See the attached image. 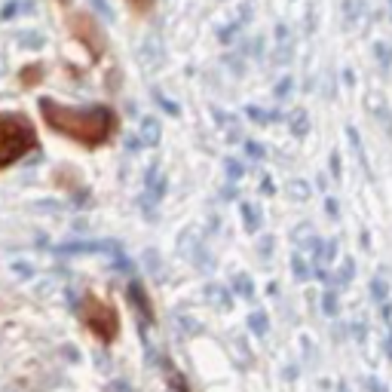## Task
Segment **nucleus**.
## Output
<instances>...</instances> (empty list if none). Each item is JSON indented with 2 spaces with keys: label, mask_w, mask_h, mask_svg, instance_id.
Returning <instances> with one entry per match:
<instances>
[{
  "label": "nucleus",
  "mask_w": 392,
  "mask_h": 392,
  "mask_svg": "<svg viewBox=\"0 0 392 392\" xmlns=\"http://www.w3.org/2000/svg\"><path fill=\"white\" fill-rule=\"evenodd\" d=\"M138 138H141V144H147V147H157L159 138H163V129H159V119L157 117H144L141 119Z\"/></svg>",
  "instance_id": "nucleus-5"
},
{
  "label": "nucleus",
  "mask_w": 392,
  "mask_h": 392,
  "mask_svg": "<svg viewBox=\"0 0 392 392\" xmlns=\"http://www.w3.org/2000/svg\"><path fill=\"white\" fill-rule=\"evenodd\" d=\"M181 254H187V258H199L203 254V236H199V230H184L181 233Z\"/></svg>",
  "instance_id": "nucleus-6"
},
{
  "label": "nucleus",
  "mask_w": 392,
  "mask_h": 392,
  "mask_svg": "<svg viewBox=\"0 0 392 392\" xmlns=\"http://www.w3.org/2000/svg\"><path fill=\"white\" fill-rule=\"evenodd\" d=\"M138 65L144 71H157L159 65H163V43H159V37H147L141 43L138 50Z\"/></svg>",
  "instance_id": "nucleus-3"
},
{
  "label": "nucleus",
  "mask_w": 392,
  "mask_h": 392,
  "mask_svg": "<svg viewBox=\"0 0 392 392\" xmlns=\"http://www.w3.org/2000/svg\"><path fill=\"white\" fill-rule=\"evenodd\" d=\"M89 6H92V10L99 13V15H101V19H105V22H110V19H114V13H110L108 0H89Z\"/></svg>",
  "instance_id": "nucleus-22"
},
{
  "label": "nucleus",
  "mask_w": 392,
  "mask_h": 392,
  "mask_svg": "<svg viewBox=\"0 0 392 392\" xmlns=\"http://www.w3.org/2000/svg\"><path fill=\"white\" fill-rule=\"evenodd\" d=\"M178 325L184 328V331H190V334H196V331H199V325H196L190 316H181V319H178Z\"/></svg>",
  "instance_id": "nucleus-29"
},
{
  "label": "nucleus",
  "mask_w": 392,
  "mask_h": 392,
  "mask_svg": "<svg viewBox=\"0 0 392 392\" xmlns=\"http://www.w3.org/2000/svg\"><path fill=\"white\" fill-rule=\"evenodd\" d=\"M224 166H227V175H230V178H242V166H239L236 163V159H227V163H224Z\"/></svg>",
  "instance_id": "nucleus-28"
},
{
  "label": "nucleus",
  "mask_w": 392,
  "mask_h": 392,
  "mask_svg": "<svg viewBox=\"0 0 392 392\" xmlns=\"http://www.w3.org/2000/svg\"><path fill=\"white\" fill-rule=\"evenodd\" d=\"M322 310H325V313H328V316H334V313H337V294H334V291H325V300H322Z\"/></svg>",
  "instance_id": "nucleus-24"
},
{
  "label": "nucleus",
  "mask_w": 392,
  "mask_h": 392,
  "mask_svg": "<svg viewBox=\"0 0 392 392\" xmlns=\"http://www.w3.org/2000/svg\"><path fill=\"white\" fill-rule=\"evenodd\" d=\"M291 89H294V80L291 77H282V80H279V83H276V89H273V95H276V99L279 101H285L288 99V95H291Z\"/></svg>",
  "instance_id": "nucleus-17"
},
{
  "label": "nucleus",
  "mask_w": 392,
  "mask_h": 392,
  "mask_svg": "<svg viewBox=\"0 0 392 392\" xmlns=\"http://www.w3.org/2000/svg\"><path fill=\"white\" fill-rule=\"evenodd\" d=\"M291 267H294V276H298L300 282H303V279H310V276H313V270H310V263L303 261L300 254H294V258H291Z\"/></svg>",
  "instance_id": "nucleus-16"
},
{
  "label": "nucleus",
  "mask_w": 392,
  "mask_h": 392,
  "mask_svg": "<svg viewBox=\"0 0 392 392\" xmlns=\"http://www.w3.org/2000/svg\"><path fill=\"white\" fill-rule=\"evenodd\" d=\"M13 276L15 279H31V276H34V267H31V263L28 261H13Z\"/></svg>",
  "instance_id": "nucleus-18"
},
{
  "label": "nucleus",
  "mask_w": 392,
  "mask_h": 392,
  "mask_svg": "<svg viewBox=\"0 0 392 392\" xmlns=\"http://www.w3.org/2000/svg\"><path fill=\"white\" fill-rule=\"evenodd\" d=\"M138 147H141V138L135 135V138H129V150H138Z\"/></svg>",
  "instance_id": "nucleus-39"
},
{
  "label": "nucleus",
  "mask_w": 392,
  "mask_h": 392,
  "mask_svg": "<svg viewBox=\"0 0 392 392\" xmlns=\"http://www.w3.org/2000/svg\"><path fill=\"white\" fill-rule=\"evenodd\" d=\"M15 13H19V3L13 0V3H6V6H3V13H0V15H3V19H10V15H15Z\"/></svg>",
  "instance_id": "nucleus-34"
},
{
  "label": "nucleus",
  "mask_w": 392,
  "mask_h": 392,
  "mask_svg": "<svg viewBox=\"0 0 392 392\" xmlns=\"http://www.w3.org/2000/svg\"><path fill=\"white\" fill-rule=\"evenodd\" d=\"M34 144V132L25 119L19 117H3L0 119V166H10L15 159L28 154V147Z\"/></svg>",
  "instance_id": "nucleus-2"
},
{
  "label": "nucleus",
  "mask_w": 392,
  "mask_h": 392,
  "mask_svg": "<svg viewBox=\"0 0 392 392\" xmlns=\"http://www.w3.org/2000/svg\"><path fill=\"white\" fill-rule=\"evenodd\" d=\"M245 154L254 157V159H263V144H258V141H245Z\"/></svg>",
  "instance_id": "nucleus-26"
},
{
  "label": "nucleus",
  "mask_w": 392,
  "mask_h": 392,
  "mask_svg": "<svg viewBox=\"0 0 392 392\" xmlns=\"http://www.w3.org/2000/svg\"><path fill=\"white\" fill-rule=\"evenodd\" d=\"M285 194L291 196L294 203H307V199L313 196V187H310V184L303 181V178H294V181H288V184H285Z\"/></svg>",
  "instance_id": "nucleus-10"
},
{
  "label": "nucleus",
  "mask_w": 392,
  "mask_h": 392,
  "mask_svg": "<svg viewBox=\"0 0 392 392\" xmlns=\"http://www.w3.org/2000/svg\"><path fill=\"white\" fill-rule=\"evenodd\" d=\"M40 110L52 129L68 132L86 144H99L114 123V114L108 108H59L52 99H40Z\"/></svg>",
  "instance_id": "nucleus-1"
},
{
  "label": "nucleus",
  "mask_w": 392,
  "mask_h": 392,
  "mask_svg": "<svg viewBox=\"0 0 392 392\" xmlns=\"http://www.w3.org/2000/svg\"><path fill=\"white\" fill-rule=\"evenodd\" d=\"M316 254H319V263H334V258H337V242H322Z\"/></svg>",
  "instance_id": "nucleus-14"
},
{
  "label": "nucleus",
  "mask_w": 392,
  "mask_h": 392,
  "mask_svg": "<svg viewBox=\"0 0 392 392\" xmlns=\"http://www.w3.org/2000/svg\"><path fill=\"white\" fill-rule=\"evenodd\" d=\"M205 300L212 303V307H218V310H224V307H230V291L224 285H218V282H212V285H205Z\"/></svg>",
  "instance_id": "nucleus-9"
},
{
  "label": "nucleus",
  "mask_w": 392,
  "mask_h": 392,
  "mask_svg": "<svg viewBox=\"0 0 392 392\" xmlns=\"http://www.w3.org/2000/svg\"><path fill=\"white\" fill-rule=\"evenodd\" d=\"M233 285L239 288V294H242V298H254V288H252V282H249V276H236Z\"/></svg>",
  "instance_id": "nucleus-23"
},
{
  "label": "nucleus",
  "mask_w": 392,
  "mask_h": 392,
  "mask_svg": "<svg viewBox=\"0 0 392 392\" xmlns=\"http://www.w3.org/2000/svg\"><path fill=\"white\" fill-rule=\"evenodd\" d=\"M117 252V242H68V245H59V254H114Z\"/></svg>",
  "instance_id": "nucleus-4"
},
{
  "label": "nucleus",
  "mask_w": 392,
  "mask_h": 392,
  "mask_svg": "<svg viewBox=\"0 0 392 392\" xmlns=\"http://www.w3.org/2000/svg\"><path fill=\"white\" fill-rule=\"evenodd\" d=\"M242 215H245V227H249L252 233H254V230L261 227V215H254L252 205H242Z\"/></svg>",
  "instance_id": "nucleus-21"
},
{
  "label": "nucleus",
  "mask_w": 392,
  "mask_h": 392,
  "mask_svg": "<svg viewBox=\"0 0 392 392\" xmlns=\"http://www.w3.org/2000/svg\"><path fill=\"white\" fill-rule=\"evenodd\" d=\"M325 212L331 215V218H337V215H340V205H337V199H331V196H328V199H325Z\"/></svg>",
  "instance_id": "nucleus-31"
},
{
  "label": "nucleus",
  "mask_w": 392,
  "mask_h": 392,
  "mask_svg": "<svg viewBox=\"0 0 392 392\" xmlns=\"http://www.w3.org/2000/svg\"><path fill=\"white\" fill-rule=\"evenodd\" d=\"M249 46H252V50H249L252 55H261V52H263V40H261V37H258V40H252Z\"/></svg>",
  "instance_id": "nucleus-36"
},
{
  "label": "nucleus",
  "mask_w": 392,
  "mask_h": 392,
  "mask_svg": "<svg viewBox=\"0 0 392 392\" xmlns=\"http://www.w3.org/2000/svg\"><path fill=\"white\" fill-rule=\"evenodd\" d=\"M389 15H392V0H389Z\"/></svg>",
  "instance_id": "nucleus-42"
},
{
  "label": "nucleus",
  "mask_w": 392,
  "mask_h": 392,
  "mask_svg": "<svg viewBox=\"0 0 392 392\" xmlns=\"http://www.w3.org/2000/svg\"><path fill=\"white\" fill-rule=\"evenodd\" d=\"M129 300L138 307V316H141V325H147V319H150V307H147V298H144V291H141V285L138 282H132L129 285Z\"/></svg>",
  "instance_id": "nucleus-11"
},
{
  "label": "nucleus",
  "mask_w": 392,
  "mask_h": 392,
  "mask_svg": "<svg viewBox=\"0 0 392 392\" xmlns=\"http://www.w3.org/2000/svg\"><path fill=\"white\" fill-rule=\"evenodd\" d=\"M377 61H380L383 68H386L389 61H392V46H389V43H377Z\"/></svg>",
  "instance_id": "nucleus-25"
},
{
  "label": "nucleus",
  "mask_w": 392,
  "mask_h": 392,
  "mask_svg": "<svg viewBox=\"0 0 392 392\" xmlns=\"http://www.w3.org/2000/svg\"><path fill=\"white\" fill-rule=\"evenodd\" d=\"M331 175H334V178H340V154H331Z\"/></svg>",
  "instance_id": "nucleus-33"
},
{
  "label": "nucleus",
  "mask_w": 392,
  "mask_h": 392,
  "mask_svg": "<svg viewBox=\"0 0 392 392\" xmlns=\"http://www.w3.org/2000/svg\"><path fill=\"white\" fill-rule=\"evenodd\" d=\"M239 15H242V19H252V6H249V3H242V10H239Z\"/></svg>",
  "instance_id": "nucleus-38"
},
{
  "label": "nucleus",
  "mask_w": 392,
  "mask_h": 392,
  "mask_svg": "<svg viewBox=\"0 0 392 392\" xmlns=\"http://www.w3.org/2000/svg\"><path fill=\"white\" fill-rule=\"evenodd\" d=\"M13 40H15V46H22V50H40V46L46 43V37L40 34V31H15Z\"/></svg>",
  "instance_id": "nucleus-8"
},
{
  "label": "nucleus",
  "mask_w": 392,
  "mask_h": 392,
  "mask_svg": "<svg viewBox=\"0 0 392 392\" xmlns=\"http://www.w3.org/2000/svg\"><path fill=\"white\" fill-rule=\"evenodd\" d=\"M349 276H353V261H343V267H340V273H337V279H340V282H347Z\"/></svg>",
  "instance_id": "nucleus-32"
},
{
  "label": "nucleus",
  "mask_w": 392,
  "mask_h": 392,
  "mask_svg": "<svg viewBox=\"0 0 392 392\" xmlns=\"http://www.w3.org/2000/svg\"><path fill=\"white\" fill-rule=\"evenodd\" d=\"M276 37L279 40H288V25H276Z\"/></svg>",
  "instance_id": "nucleus-37"
},
{
  "label": "nucleus",
  "mask_w": 392,
  "mask_h": 392,
  "mask_svg": "<svg viewBox=\"0 0 392 392\" xmlns=\"http://www.w3.org/2000/svg\"><path fill=\"white\" fill-rule=\"evenodd\" d=\"M249 328H252L254 334H258V337H263V334H267V328H270L267 313H252V316H249Z\"/></svg>",
  "instance_id": "nucleus-13"
},
{
  "label": "nucleus",
  "mask_w": 392,
  "mask_h": 392,
  "mask_svg": "<svg viewBox=\"0 0 392 392\" xmlns=\"http://www.w3.org/2000/svg\"><path fill=\"white\" fill-rule=\"evenodd\" d=\"M270 245H273V239H263V242H261V252L270 254Z\"/></svg>",
  "instance_id": "nucleus-40"
},
{
  "label": "nucleus",
  "mask_w": 392,
  "mask_h": 392,
  "mask_svg": "<svg viewBox=\"0 0 392 392\" xmlns=\"http://www.w3.org/2000/svg\"><path fill=\"white\" fill-rule=\"evenodd\" d=\"M245 114H249L252 119H258V123H273L276 119V114H270V110H263V108H254V105L245 108Z\"/></svg>",
  "instance_id": "nucleus-19"
},
{
  "label": "nucleus",
  "mask_w": 392,
  "mask_h": 392,
  "mask_svg": "<svg viewBox=\"0 0 392 392\" xmlns=\"http://www.w3.org/2000/svg\"><path fill=\"white\" fill-rule=\"evenodd\" d=\"M316 28V6L310 3V15H307V31H313Z\"/></svg>",
  "instance_id": "nucleus-35"
},
{
  "label": "nucleus",
  "mask_w": 392,
  "mask_h": 392,
  "mask_svg": "<svg viewBox=\"0 0 392 392\" xmlns=\"http://www.w3.org/2000/svg\"><path fill=\"white\" fill-rule=\"evenodd\" d=\"M276 61H279V65H285V61H291V46H279V52H276Z\"/></svg>",
  "instance_id": "nucleus-30"
},
{
  "label": "nucleus",
  "mask_w": 392,
  "mask_h": 392,
  "mask_svg": "<svg viewBox=\"0 0 392 392\" xmlns=\"http://www.w3.org/2000/svg\"><path fill=\"white\" fill-rule=\"evenodd\" d=\"M371 291H374V298H377V300H386V291H389V288H386V282L374 279V282H371Z\"/></svg>",
  "instance_id": "nucleus-27"
},
{
  "label": "nucleus",
  "mask_w": 392,
  "mask_h": 392,
  "mask_svg": "<svg viewBox=\"0 0 392 392\" xmlns=\"http://www.w3.org/2000/svg\"><path fill=\"white\" fill-rule=\"evenodd\" d=\"M144 263H147V270H150V276H163V261H159V254L157 252H144Z\"/></svg>",
  "instance_id": "nucleus-15"
},
{
  "label": "nucleus",
  "mask_w": 392,
  "mask_h": 392,
  "mask_svg": "<svg viewBox=\"0 0 392 392\" xmlns=\"http://www.w3.org/2000/svg\"><path fill=\"white\" fill-rule=\"evenodd\" d=\"M386 356L392 358V334H389V337H386Z\"/></svg>",
  "instance_id": "nucleus-41"
},
{
  "label": "nucleus",
  "mask_w": 392,
  "mask_h": 392,
  "mask_svg": "<svg viewBox=\"0 0 392 392\" xmlns=\"http://www.w3.org/2000/svg\"><path fill=\"white\" fill-rule=\"evenodd\" d=\"M291 132L294 135H307L310 132V114L307 110H294L291 114Z\"/></svg>",
  "instance_id": "nucleus-12"
},
{
  "label": "nucleus",
  "mask_w": 392,
  "mask_h": 392,
  "mask_svg": "<svg viewBox=\"0 0 392 392\" xmlns=\"http://www.w3.org/2000/svg\"><path fill=\"white\" fill-rule=\"evenodd\" d=\"M358 19H362V3H353V0H347V28H353Z\"/></svg>",
  "instance_id": "nucleus-20"
},
{
  "label": "nucleus",
  "mask_w": 392,
  "mask_h": 392,
  "mask_svg": "<svg viewBox=\"0 0 392 392\" xmlns=\"http://www.w3.org/2000/svg\"><path fill=\"white\" fill-rule=\"evenodd\" d=\"M144 184H147V199H159L163 196V187H166V181H163V175H159L157 166H150L147 172H144Z\"/></svg>",
  "instance_id": "nucleus-7"
}]
</instances>
